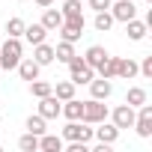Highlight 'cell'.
I'll list each match as a JSON object with an SVG mask.
<instances>
[{
	"label": "cell",
	"instance_id": "cell-1",
	"mask_svg": "<svg viewBox=\"0 0 152 152\" xmlns=\"http://www.w3.org/2000/svg\"><path fill=\"white\" fill-rule=\"evenodd\" d=\"M21 57H24V45H21V39H18V36H6V42L0 45V69L12 72V69L21 63Z\"/></svg>",
	"mask_w": 152,
	"mask_h": 152
},
{
	"label": "cell",
	"instance_id": "cell-2",
	"mask_svg": "<svg viewBox=\"0 0 152 152\" xmlns=\"http://www.w3.org/2000/svg\"><path fill=\"white\" fill-rule=\"evenodd\" d=\"M66 66H69V81H72L75 87H81V84H90V81L96 78V69H93V66H90L84 57H78V54H75V57H72Z\"/></svg>",
	"mask_w": 152,
	"mask_h": 152
},
{
	"label": "cell",
	"instance_id": "cell-3",
	"mask_svg": "<svg viewBox=\"0 0 152 152\" xmlns=\"http://www.w3.org/2000/svg\"><path fill=\"white\" fill-rule=\"evenodd\" d=\"M63 140H78V143H90L93 140V125L84 119H69V125L63 128Z\"/></svg>",
	"mask_w": 152,
	"mask_h": 152
},
{
	"label": "cell",
	"instance_id": "cell-4",
	"mask_svg": "<svg viewBox=\"0 0 152 152\" xmlns=\"http://www.w3.org/2000/svg\"><path fill=\"white\" fill-rule=\"evenodd\" d=\"M107 104L102 102V99H87L84 102V113H81V119L84 122H90V125H99L102 119H107Z\"/></svg>",
	"mask_w": 152,
	"mask_h": 152
},
{
	"label": "cell",
	"instance_id": "cell-5",
	"mask_svg": "<svg viewBox=\"0 0 152 152\" xmlns=\"http://www.w3.org/2000/svg\"><path fill=\"white\" fill-rule=\"evenodd\" d=\"M140 137H152V104H140L134 113V125H131Z\"/></svg>",
	"mask_w": 152,
	"mask_h": 152
},
{
	"label": "cell",
	"instance_id": "cell-6",
	"mask_svg": "<svg viewBox=\"0 0 152 152\" xmlns=\"http://www.w3.org/2000/svg\"><path fill=\"white\" fill-rule=\"evenodd\" d=\"M107 12H110V15H113V21H119V24H125V21L137 18V6H134V0H113Z\"/></svg>",
	"mask_w": 152,
	"mask_h": 152
},
{
	"label": "cell",
	"instance_id": "cell-7",
	"mask_svg": "<svg viewBox=\"0 0 152 152\" xmlns=\"http://www.w3.org/2000/svg\"><path fill=\"white\" fill-rule=\"evenodd\" d=\"M84 24H87L84 18H63V24H60L57 33H60L66 42H78V39L84 36Z\"/></svg>",
	"mask_w": 152,
	"mask_h": 152
},
{
	"label": "cell",
	"instance_id": "cell-8",
	"mask_svg": "<svg viewBox=\"0 0 152 152\" xmlns=\"http://www.w3.org/2000/svg\"><path fill=\"white\" fill-rule=\"evenodd\" d=\"M134 113H137V110H134L131 104H119V107H113L107 116H110V122L122 131V128H131V125H134Z\"/></svg>",
	"mask_w": 152,
	"mask_h": 152
},
{
	"label": "cell",
	"instance_id": "cell-9",
	"mask_svg": "<svg viewBox=\"0 0 152 152\" xmlns=\"http://www.w3.org/2000/svg\"><path fill=\"white\" fill-rule=\"evenodd\" d=\"M87 87H90V99H102V102H107L110 93H113V84L107 78H93Z\"/></svg>",
	"mask_w": 152,
	"mask_h": 152
},
{
	"label": "cell",
	"instance_id": "cell-10",
	"mask_svg": "<svg viewBox=\"0 0 152 152\" xmlns=\"http://www.w3.org/2000/svg\"><path fill=\"white\" fill-rule=\"evenodd\" d=\"M93 137H99V143H116V137H119V128L113 125V122H107V119H102L99 122V128H93Z\"/></svg>",
	"mask_w": 152,
	"mask_h": 152
},
{
	"label": "cell",
	"instance_id": "cell-11",
	"mask_svg": "<svg viewBox=\"0 0 152 152\" xmlns=\"http://www.w3.org/2000/svg\"><path fill=\"white\" fill-rule=\"evenodd\" d=\"M60 99L51 93V96H45V99H39V116H45V119H57L60 116Z\"/></svg>",
	"mask_w": 152,
	"mask_h": 152
},
{
	"label": "cell",
	"instance_id": "cell-12",
	"mask_svg": "<svg viewBox=\"0 0 152 152\" xmlns=\"http://www.w3.org/2000/svg\"><path fill=\"white\" fill-rule=\"evenodd\" d=\"M15 69H18V75H21V81H36L39 72H42V66H39L33 57H21V63H18Z\"/></svg>",
	"mask_w": 152,
	"mask_h": 152
},
{
	"label": "cell",
	"instance_id": "cell-13",
	"mask_svg": "<svg viewBox=\"0 0 152 152\" xmlns=\"http://www.w3.org/2000/svg\"><path fill=\"white\" fill-rule=\"evenodd\" d=\"M63 146H66V140L60 137V134H39V152H63Z\"/></svg>",
	"mask_w": 152,
	"mask_h": 152
},
{
	"label": "cell",
	"instance_id": "cell-14",
	"mask_svg": "<svg viewBox=\"0 0 152 152\" xmlns=\"http://www.w3.org/2000/svg\"><path fill=\"white\" fill-rule=\"evenodd\" d=\"M60 24H63V12L54 9V6H45V12H42V27L51 33V30H60Z\"/></svg>",
	"mask_w": 152,
	"mask_h": 152
},
{
	"label": "cell",
	"instance_id": "cell-15",
	"mask_svg": "<svg viewBox=\"0 0 152 152\" xmlns=\"http://www.w3.org/2000/svg\"><path fill=\"white\" fill-rule=\"evenodd\" d=\"M125 33H128V39H131V42H143V39H146V33H149V27H146V21L131 18V21H125Z\"/></svg>",
	"mask_w": 152,
	"mask_h": 152
},
{
	"label": "cell",
	"instance_id": "cell-16",
	"mask_svg": "<svg viewBox=\"0 0 152 152\" xmlns=\"http://www.w3.org/2000/svg\"><path fill=\"white\" fill-rule=\"evenodd\" d=\"M21 36H24L30 45H39V42L48 39V30L42 27V21H39V24H24V33H21Z\"/></svg>",
	"mask_w": 152,
	"mask_h": 152
},
{
	"label": "cell",
	"instance_id": "cell-17",
	"mask_svg": "<svg viewBox=\"0 0 152 152\" xmlns=\"http://www.w3.org/2000/svg\"><path fill=\"white\" fill-rule=\"evenodd\" d=\"M116 78H122V81L137 78V63H134L131 57H119V63H116Z\"/></svg>",
	"mask_w": 152,
	"mask_h": 152
},
{
	"label": "cell",
	"instance_id": "cell-18",
	"mask_svg": "<svg viewBox=\"0 0 152 152\" xmlns=\"http://www.w3.org/2000/svg\"><path fill=\"white\" fill-rule=\"evenodd\" d=\"M33 60H36L39 66H51V63H54V48H51L48 42L33 45Z\"/></svg>",
	"mask_w": 152,
	"mask_h": 152
},
{
	"label": "cell",
	"instance_id": "cell-19",
	"mask_svg": "<svg viewBox=\"0 0 152 152\" xmlns=\"http://www.w3.org/2000/svg\"><path fill=\"white\" fill-rule=\"evenodd\" d=\"M81 113H84V102H78V99H69L60 104V116H66V119H81Z\"/></svg>",
	"mask_w": 152,
	"mask_h": 152
},
{
	"label": "cell",
	"instance_id": "cell-20",
	"mask_svg": "<svg viewBox=\"0 0 152 152\" xmlns=\"http://www.w3.org/2000/svg\"><path fill=\"white\" fill-rule=\"evenodd\" d=\"M116 63H119V57H104L99 66H96V72H99V78H107V81H113L116 78Z\"/></svg>",
	"mask_w": 152,
	"mask_h": 152
},
{
	"label": "cell",
	"instance_id": "cell-21",
	"mask_svg": "<svg viewBox=\"0 0 152 152\" xmlns=\"http://www.w3.org/2000/svg\"><path fill=\"white\" fill-rule=\"evenodd\" d=\"M75 57V42H66V39H60L57 42V48H54V60H60V63H69Z\"/></svg>",
	"mask_w": 152,
	"mask_h": 152
},
{
	"label": "cell",
	"instance_id": "cell-22",
	"mask_svg": "<svg viewBox=\"0 0 152 152\" xmlns=\"http://www.w3.org/2000/svg\"><path fill=\"white\" fill-rule=\"evenodd\" d=\"M146 90L143 87H128V93H125V104H131V107H140V104H146Z\"/></svg>",
	"mask_w": 152,
	"mask_h": 152
},
{
	"label": "cell",
	"instance_id": "cell-23",
	"mask_svg": "<svg viewBox=\"0 0 152 152\" xmlns=\"http://www.w3.org/2000/svg\"><path fill=\"white\" fill-rule=\"evenodd\" d=\"M113 24H116V21H113V15H110L107 9H104V12H96V18H93V27H96L99 33H107Z\"/></svg>",
	"mask_w": 152,
	"mask_h": 152
},
{
	"label": "cell",
	"instance_id": "cell-24",
	"mask_svg": "<svg viewBox=\"0 0 152 152\" xmlns=\"http://www.w3.org/2000/svg\"><path fill=\"white\" fill-rule=\"evenodd\" d=\"M54 96H57L60 102L75 99V84H72V81H57V84H54Z\"/></svg>",
	"mask_w": 152,
	"mask_h": 152
},
{
	"label": "cell",
	"instance_id": "cell-25",
	"mask_svg": "<svg viewBox=\"0 0 152 152\" xmlns=\"http://www.w3.org/2000/svg\"><path fill=\"white\" fill-rule=\"evenodd\" d=\"M60 12H63V18H84V6H81V0H66Z\"/></svg>",
	"mask_w": 152,
	"mask_h": 152
},
{
	"label": "cell",
	"instance_id": "cell-26",
	"mask_svg": "<svg viewBox=\"0 0 152 152\" xmlns=\"http://www.w3.org/2000/svg\"><path fill=\"white\" fill-rule=\"evenodd\" d=\"M45 122H48V119L36 113V116H27V122H24V128H27L30 134H36V137H39V134H45V131H48V128H45Z\"/></svg>",
	"mask_w": 152,
	"mask_h": 152
},
{
	"label": "cell",
	"instance_id": "cell-27",
	"mask_svg": "<svg viewBox=\"0 0 152 152\" xmlns=\"http://www.w3.org/2000/svg\"><path fill=\"white\" fill-rule=\"evenodd\" d=\"M104 57H107V51H104L102 45H93V48H87V54H84V60H87V63H90L93 69H96V66H99V63H102Z\"/></svg>",
	"mask_w": 152,
	"mask_h": 152
},
{
	"label": "cell",
	"instance_id": "cell-28",
	"mask_svg": "<svg viewBox=\"0 0 152 152\" xmlns=\"http://www.w3.org/2000/svg\"><path fill=\"white\" fill-rule=\"evenodd\" d=\"M30 93L36 96V99H45V96H51L54 93V84H48V81H30Z\"/></svg>",
	"mask_w": 152,
	"mask_h": 152
},
{
	"label": "cell",
	"instance_id": "cell-29",
	"mask_svg": "<svg viewBox=\"0 0 152 152\" xmlns=\"http://www.w3.org/2000/svg\"><path fill=\"white\" fill-rule=\"evenodd\" d=\"M18 149L21 152H39V137L36 134H21V140H18Z\"/></svg>",
	"mask_w": 152,
	"mask_h": 152
},
{
	"label": "cell",
	"instance_id": "cell-30",
	"mask_svg": "<svg viewBox=\"0 0 152 152\" xmlns=\"http://www.w3.org/2000/svg\"><path fill=\"white\" fill-rule=\"evenodd\" d=\"M21 33H24V21H21L18 15L9 18V21H6V36H18V39H21Z\"/></svg>",
	"mask_w": 152,
	"mask_h": 152
},
{
	"label": "cell",
	"instance_id": "cell-31",
	"mask_svg": "<svg viewBox=\"0 0 152 152\" xmlns=\"http://www.w3.org/2000/svg\"><path fill=\"white\" fill-rule=\"evenodd\" d=\"M137 75H143V78H152V57H143L137 63Z\"/></svg>",
	"mask_w": 152,
	"mask_h": 152
},
{
	"label": "cell",
	"instance_id": "cell-32",
	"mask_svg": "<svg viewBox=\"0 0 152 152\" xmlns=\"http://www.w3.org/2000/svg\"><path fill=\"white\" fill-rule=\"evenodd\" d=\"M87 3H90V9L104 12V9H110V3H113V0H87Z\"/></svg>",
	"mask_w": 152,
	"mask_h": 152
},
{
	"label": "cell",
	"instance_id": "cell-33",
	"mask_svg": "<svg viewBox=\"0 0 152 152\" xmlns=\"http://www.w3.org/2000/svg\"><path fill=\"white\" fill-rule=\"evenodd\" d=\"M33 3H36V6H42V9H45V6H54V0H33Z\"/></svg>",
	"mask_w": 152,
	"mask_h": 152
}]
</instances>
